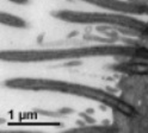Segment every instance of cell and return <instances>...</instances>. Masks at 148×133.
Segmentation results:
<instances>
[{"label": "cell", "mask_w": 148, "mask_h": 133, "mask_svg": "<svg viewBox=\"0 0 148 133\" xmlns=\"http://www.w3.org/2000/svg\"><path fill=\"white\" fill-rule=\"evenodd\" d=\"M8 1H11L13 4H17V5H25L29 3V0H8Z\"/></svg>", "instance_id": "3957f363"}, {"label": "cell", "mask_w": 148, "mask_h": 133, "mask_svg": "<svg viewBox=\"0 0 148 133\" xmlns=\"http://www.w3.org/2000/svg\"><path fill=\"white\" fill-rule=\"evenodd\" d=\"M125 73L133 74V75H147L148 74V64L146 63H129L124 65Z\"/></svg>", "instance_id": "6da1fadb"}, {"label": "cell", "mask_w": 148, "mask_h": 133, "mask_svg": "<svg viewBox=\"0 0 148 133\" xmlns=\"http://www.w3.org/2000/svg\"><path fill=\"white\" fill-rule=\"evenodd\" d=\"M1 22L5 25H10L12 27H25L26 24L24 22V19L16 17L12 14H7V13H1Z\"/></svg>", "instance_id": "7a4b0ae2"}]
</instances>
